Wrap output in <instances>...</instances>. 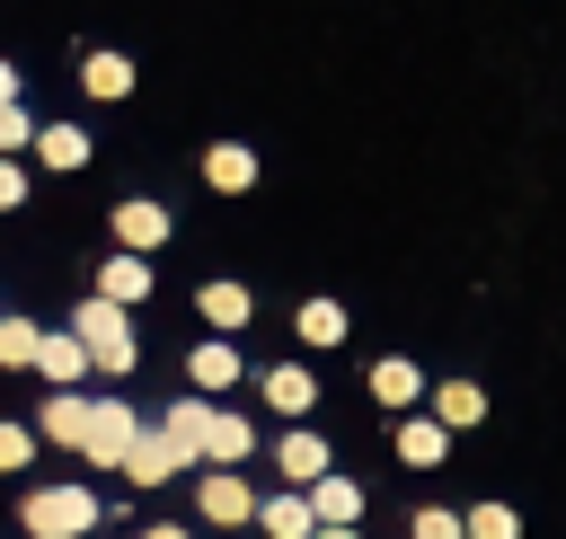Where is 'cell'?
Listing matches in <instances>:
<instances>
[{
	"mask_svg": "<svg viewBox=\"0 0 566 539\" xmlns=\"http://www.w3.org/2000/svg\"><path fill=\"white\" fill-rule=\"evenodd\" d=\"M301 504H310L318 530H354V521H363V486H354L345 468H327L318 486H301Z\"/></svg>",
	"mask_w": 566,
	"mask_h": 539,
	"instance_id": "52a82bcc",
	"label": "cell"
},
{
	"mask_svg": "<svg viewBox=\"0 0 566 539\" xmlns=\"http://www.w3.org/2000/svg\"><path fill=\"white\" fill-rule=\"evenodd\" d=\"M371 398H380L389 415H416V406H424V371H416L407 353H380V362H371Z\"/></svg>",
	"mask_w": 566,
	"mask_h": 539,
	"instance_id": "9c48e42d",
	"label": "cell"
},
{
	"mask_svg": "<svg viewBox=\"0 0 566 539\" xmlns=\"http://www.w3.org/2000/svg\"><path fill=\"white\" fill-rule=\"evenodd\" d=\"M274 468H283V486L301 495V486H318L336 459H327V433H310V424H292L283 442H274Z\"/></svg>",
	"mask_w": 566,
	"mask_h": 539,
	"instance_id": "8992f818",
	"label": "cell"
},
{
	"mask_svg": "<svg viewBox=\"0 0 566 539\" xmlns=\"http://www.w3.org/2000/svg\"><path fill=\"white\" fill-rule=\"evenodd\" d=\"M142 539H186V530H177V521H150V530H142Z\"/></svg>",
	"mask_w": 566,
	"mask_h": 539,
	"instance_id": "1f68e13d",
	"label": "cell"
},
{
	"mask_svg": "<svg viewBox=\"0 0 566 539\" xmlns=\"http://www.w3.org/2000/svg\"><path fill=\"white\" fill-rule=\"evenodd\" d=\"M310 539H363V530H310Z\"/></svg>",
	"mask_w": 566,
	"mask_h": 539,
	"instance_id": "d6a6232c",
	"label": "cell"
},
{
	"mask_svg": "<svg viewBox=\"0 0 566 539\" xmlns=\"http://www.w3.org/2000/svg\"><path fill=\"white\" fill-rule=\"evenodd\" d=\"M27 141H35V115L27 106H0V159H18Z\"/></svg>",
	"mask_w": 566,
	"mask_h": 539,
	"instance_id": "4316f807",
	"label": "cell"
},
{
	"mask_svg": "<svg viewBox=\"0 0 566 539\" xmlns=\"http://www.w3.org/2000/svg\"><path fill=\"white\" fill-rule=\"evenodd\" d=\"M203 424H212V398H177V406L159 415V442L195 468V459H203Z\"/></svg>",
	"mask_w": 566,
	"mask_h": 539,
	"instance_id": "7c38bea8",
	"label": "cell"
},
{
	"mask_svg": "<svg viewBox=\"0 0 566 539\" xmlns=\"http://www.w3.org/2000/svg\"><path fill=\"white\" fill-rule=\"evenodd\" d=\"M424 415H433L442 433H469V424H486V389H478V380H433V389H424Z\"/></svg>",
	"mask_w": 566,
	"mask_h": 539,
	"instance_id": "ba28073f",
	"label": "cell"
},
{
	"mask_svg": "<svg viewBox=\"0 0 566 539\" xmlns=\"http://www.w3.org/2000/svg\"><path fill=\"white\" fill-rule=\"evenodd\" d=\"M292 336L327 353V345H345V336H354V318H345V300H327V292H318V300H301V309H292Z\"/></svg>",
	"mask_w": 566,
	"mask_h": 539,
	"instance_id": "e0dca14e",
	"label": "cell"
},
{
	"mask_svg": "<svg viewBox=\"0 0 566 539\" xmlns=\"http://www.w3.org/2000/svg\"><path fill=\"white\" fill-rule=\"evenodd\" d=\"M18 203H27V168H18V159H0V212H18Z\"/></svg>",
	"mask_w": 566,
	"mask_h": 539,
	"instance_id": "f546056e",
	"label": "cell"
},
{
	"mask_svg": "<svg viewBox=\"0 0 566 539\" xmlns=\"http://www.w3.org/2000/svg\"><path fill=\"white\" fill-rule=\"evenodd\" d=\"M0 106H18V71L9 62H0Z\"/></svg>",
	"mask_w": 566,
	"mask_h": 539,
	"instance_id": "4dcf8cb0",
	"label": "cell"
},
{
	"mask_svg": "<svg viewBox=\"0 0 566 539\" xmlns=\"http://www.w3.org/2000/svg\"><path fill=\"white\" fill-rule=\"evenodd\" d=\"M248 451H256V424L230 415V406H212V424H203V468H239Z\"/></svg>",
	"mask_w": 566,
	"mask_h": 539,
	"instance_id": "4fadbf2b",
	"label": "cell"
},
{
	"mask_svg": "<svg viewBox=\"0 0 566 539\" xmlns=\"http://www.w3.org/2000/svg\"><path fill=\"white\" fill-rule=\"evenodd\" d=\"M18 521H27L35 539H88V530H97V495H88V486H35V495L18 504Z\"/></svg>",
	"mask_w": 566,
	"mask_h": 539,
	"instance_id": "7a4b0ae2",
	"label": "cell"
},
{
	"mask_svg": "<svg viewBox=\"0 0 566 539\" xmlns=\"http://www.w3.org/2000/svg\"><path fill=\"white\" fill-rule=\"evenodd\" d=\"M80 88H88V97H106V106H115V97H133V62H124V53H88V62H80Z\"/></svg>",
	"mask_w": 566,
	"mask_h": 539,
	"instance_id": "603a6c76",
	"label": "cell"
},
{
	"mask_svg": "<svg viewBox=\"0 0 566 539\" xmlns=\"http://www.w3.org/2000/svg\"><path fill=\"white\" fill-rule=\"evenodd\" d=\"M460 539H522V512L486 495V504H469V512H460Z\"/></svg>",
	"mask_w": 566,
	"mask_h": 539,
	"instance_id": "d4e9b609",
	"label": "cell"
},
{
	"mask_svg": "<svg viewBox=\"0 0 566 539\" xmlns=\"http://www.w3.org/2000/svg\"><path fill=\"white\" fill-rule=\"evenodd\" d=\"M177 468H186V459L159 442V424H142V433H133V451H124V477H133V486H168Z\"/></svg>",
	"mask_w": 566,
	"mask_h": 539,
	"instance_id": "d6986e66",
	"label": "cell"
},
{
	"mask_svg": "<svg viewBox=\"0 0 566 539\" xmlns=\"http://www.w3.org/2000/svg\"><path fill=\"white\" fill-rule=\"evenodd\" d=\"M133 433H142V415H133L124 398H88V433H80V451H88L97 468H124Z\"/></svg>",
	"mask_w": 566,
	"mask_h": 539,
	"instance_id": "3957f363",
	"label": "cell"
},
{
	"mask_svg": "<svg viewBox=\"0 0 566 539\" xmlns=\"http://www.w3.org/2000/svg\"><path fill=\"white\" fill-rule=\"evenodd\" d=\"M186 380H195V398H221V389L239 380V345H230V336H203V345L186 353Z\"/></svg>",
	"mask_w": 566,
	"mask_h": 539,
	"instance_id": "8fae6325",
	"label": "cell"
},
{
	"mask_svg": "<svg viewBox=\"0 0 566 539\" xmlns=\"http://www.w3.org/2000/svg\"><path fill=\"white\" fill-rule=\"evenodd\" d=\"M203 186H212V194H248V186H256V150H248V141H212V150H203Z\"/></svg>",
	"mask_w": 566,
	"mask_h": 539,
	"instance_id": "9a60e30c",
	"label": "cell"
},
{
	"mask_svg": "<svg viewBox=\"0 0 566 539\" xmlns=\"http://www.w3.org/2000/svg\"><path fill=\"white\" fill-rule=\"evenodd\" d=\"M195 512H203V521H221V530H239V521H256V495H248V477H239V468H203Z\"/></svg>",
	"mask_w": 566,
	"mask_h": 539,
	"instance_id": "277c9868",
	"label": "cell"
},
{
	"mask_svg": "<svg viewBox=\"0 0 566 539\" xmlns=\"http://www.w3.org/2000/svg\"><path fill=\"white\" fill-rule=\"evenodd\" d=\"M389 442H398V459H407V468H442V459H451V433H442L424 406H416V415H398V433H389Z\"/></svg>",
	"mask_w": 566,
	"mask_h": 539,
	"instance_id": "5bb4252c",
	"label": "cell"
},
{
	"mask_svg": "<svg viewBox=\"0 0 566 539\" xmlns=\"http://www.w3.org/2000/svg\"><path fill=\"white\" fill-rule=\"evenodd\" d=\"M35 433L80 451V433H88V398H80V389H53V398H44V415H35Z\"/></svg>",
	"mask_w": 566,
	"mask_h": 539,
	"instance_id": "44dd1931",
	"label": "cell"
},
{
	"mask_svg": "<svg viewBox=\"0 0 566 539\" xmlns=\"http://www.w3.org/2000/svg\"><path fill=\"white\" fill-rule=\"evenodd\" d=\"M256 530H265V539H310L318 521H310L301 495H256Z\"/></svg>",
	"mask_w": 566,
	"mask_h": 539,
	"instance_id": "7402d4cb",
	"label": "cell"
},
{
	"mask_svg": "<svg viewBox=\"0 0 566 539\" xmlns=\"http://www.w3.org/2000/svg\"><path fill=\"white\" fill-rule=\"evenodd\" d=\"M71 345H80V353H88V371H106V380H124V371L142 362V345H133V318H124L115 300H97V292L71 309Z\"/></svg>",
	"mask_w": 566,
	"mask_h": 539,
	"instance_id": "6da1fadb",
	"label": "cell"
},
{
	"mask_svg": "<svg viewBox=\"0 0 566 539\" xmlns=\"http://www.w3.org/2000/svg\"><path fill=\"white\" fill-rule=\"evenodd\" d=\"M35 336H44L35 318H9V309H0V362H9V371H35Z\"/></svg>",
	"mask_w": 566,
	"mask_h": 539,
	"instance_id": "484cf974",
	"label": "cell"
},
{
	"mask_svg": "<svg viewBox=\"0 0 566 539\" xmlns=\"http://www.w3.org/2000/svg\"><path fill=\"white\" fill-rule=\"evenodd\" d=\"M256 389H265V406H274V415H292V424H301V415L318 406V380H310L301 362H274V371H265Z\"/></svg>",
	"mask_w": 566,
	"mask_h": 539,
	"instance_id": "ac0fdd59",
	"label": "cell"
},
{
	"mask_svg": "<svg viewBox=\"0 0 566 539\" xmlns=\"http://www.w3.org/2000/svg\"><path fill=\"white\" fill-rule=\"evenodd\" d=\"M97 300H115V309H133V300H150V256H106L97 265Z\"/></svg>",
	"mask_w": 566,
	"mask_h": 539,
	"instance_id": "2e32d148",
	"label": "cell"
},
{
	"mask_svg": "<svg viewBox=\"0 0 566 539\" xmlns=\"http://www.w3.org/2000/svg\"><path fill=\"white\" fill-rule=\"evenodd\" d=\"M35 159H44V168H62V177H71V168H88V133H80V124H44V133H35Z\"/></svg>",
	"mask_w": 566,
	"mask_h": 539,
	"instance_id": "cb8c5ba5",
	"label": "cell"
},
{
	"mask_svg": "<svg viewBox=\"0 0 566 539\" xmlns=\"http://www.w3.org/2000/svg\"><path fill=\"white\" fill-rule=\"evenodd\" d=\"M168 203H150V194H133V203H115V247L124 256H150V247H168Z\"/></svg>",
	"mask_w": 566,
	"mask_h": 539,
	"instance_id": "5b68a950",
	"label": "cell"
},
{
	"mask_svg": "<svg viewBox=\"0 0 566 539\" xmlns=\"http://www.w3.org/2000/svg\"><path fill=\"white\" fill-rule=\"evenodd\" d=\"M27 459H35V433H27V424H9V415H0V468H27Z\"/></svg>",
	"mask_w": 566,
	"mask_h": 539,
	"instance_id": "f1b7e54d",
	"label": "cell"
},
{
	"mask_svg": "<svg viewBox=\"0 0 566 539\" xmlns=\"http://www.w3.org/2000/svg\"><path fill=\"white\" fill-rule=\"evenodd\" d=\"M195 309H203V327H212V336H239V327L256 318V292H248V283H203V292H195Z\"/></svg>",
	"mask_w": 566,
	"mask_h": 539,
	"instance_id": "30bf717a",
	"label": "cell"
},
{
	"mask_svg": "<svg viewBox=\"0 0 566 539\" xmlns=\"http://www.w3.org/2000/svg\"><path fill=\"white\" fill-rule=\"evenodd\" d=\"M407 539H460V512H451V504H424V512L407 521Z\"/></svg>",
	"mask_w": 566,
	"mask_h": 539,
	"instance_id": "83f0119b",
	"label": "cell"
},
{
	"mask_svg": "<svg viewBox=\"0 0 566 539\" xmlns=\"http://www.w3.org/2000/svg\"><path fill=\"white\" fill-rule=\"evenodd\" d=\"M35 371H44L53 389H71V380L88 371V353L71 345V327H44V336H35Z\"/></svg>",
	"mask_w": 566,
	"mask_h": 539,
	"instance_id": "ffe728a7",
	"label": "cell"
}]
</instances>
